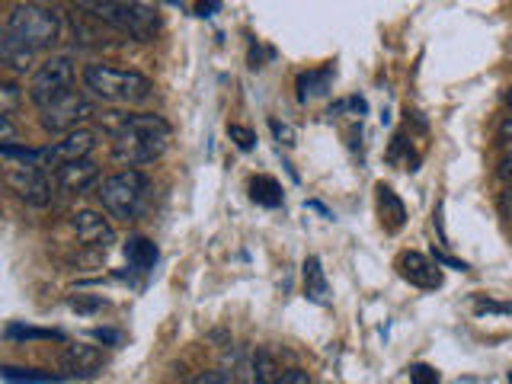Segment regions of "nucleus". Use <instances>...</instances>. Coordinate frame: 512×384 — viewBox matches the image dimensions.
Here are the masks:
<instances>
[{"label":"nucleus","mask_w":512,"mask_h":384,"mask_svg":"<svg viewBox=\"0 0 512 384\" xmlns=\"http://www.w3.org/2000/svg\"><path fill=\"white\" fill-rule=\"evenodd\" d=\"M0 141H4V144H16L13 116H7V112H0Z\"/></svg>","instance_id":"27"},{"label":"nucleus","mask_w":512,"mask_h":384,"mask_svg":"<svg viewBox=\"0 0 512 384\" xmlns=\"http://www.w3.org/2000/svg\"><path fill=\"white\" fill-rule=\"evenodd\" d=\"M7 189L13 192L16 199H23L26 205H48L52 199V189H48L45 170L29 167V164H7Z\"/></svg>","instance_id":"9"},{"label":"nucleus","mask_w":512,"mask_h":384,"mask_svg":"<svg viewBox=\"0 0 512 384\" xmlns=\"http://www.w3.org/2000/svg\"><path fill=\"white\" fill-rule=\"evenodd\" d=\"M228 138L237 144L240 151H253V144H256V135L250 132V128H244V125H228Z\"/></svg>","instance_id":"22"},{"label":"nucleus","mask_w":512,"mask_h":384,"mask_svg":"<svg viewBox=\"0 0 512 384\" xmlns=\"http://www.w3.org/2000/svg\"><path fill=\"white\" fill-rule=\"evenodd\" d=\"M397 272L400 279L423 288V292H436V288H442V269L436 260H429V256L416 253V250H407L397 256Z\"/></svg>","instance_id":"11"},{"label":"nucleus","mask_w":512,"mask_h":384,"mask_svg":"<svg viewBox=\"0 0 512 384\" xmlns=\"http://www.w3.org/2000/svg\"><path fill=\"white\" fill-rule=\"evenodd\" d=\"M39 112H42L39 122H42L45 132H52V135H71L87 119H93V103L87 100L84 93L74 90V93L61 96V100H55L52 106H45Z\"/></svg>","instance_id":"7"},{"label":"nucleus","mask_w":512,"mask_h":384,"mask_svg":"<svg viewBox=\"0 0 512 384\" xmlns=\"http://www.w3.org/2000/svg\"><path fill=\"white\" fill-rule=\"evenodd\" d=\"M71 308L74 311H100L103 308V298H84V295H77V298H71Z\"/></svg>","instance_id":"26"},{"label":"nucleus","mask_w":512,"mask_h":384,"mask_svg":"<svg viewBox=\"0 0 512 384\" xmlns=\"http://www.w3.org/2000/svg\"><path fill=\"white\" fill-rule=\"evenodd\" d=\"M71 228L80 244L90 250H109L116 244V228L100 212H90V208H80V212L71 215Z\"/></svg>","instance_id":"10"},{"label":"nucleus","mask_w":512,"mask_h":384,"mask_svg":"<svg viewBox=\"0 0 512 384\" xmlns=\"http://www.w3.org/2000/svg\"><path fill=\"white\" fill-rule=\"evenodd\" d=\"M500 141L503 144H512V112L503 119V125H500Z\"/></svg>","instance_id":"31"},{"label":"nucleus","mask_w":512,"mask_h":384,"mask_svg":"<svg viewBox=\"0 0 512 384\" xmlns=\"http://www.w3.org/2000/svg\"><path fill=\"white\" fill-rule=\"evenodd\" d=\"M378 212H381V221H384V228L388 231H397V228H404V218H407V208L404 202L397 199V192L391 186H378Z\"/></svg>","instance_id":"16"},{"label":"nucleus","mask_w":512,"mask_h":384,"mask_svg":"<svg viewBox=\"0 0 512 384\" xmlns=\"http://www.w3.org/2000/svg\"><path fill=\"white\" fill-rule=\"evenodd\" d=\"M500 205H503V212H506V215H512V186H509V189L503 192V199H500Z\"/></svg>","instance_id":"33"},{"label":"nucleus","mask_w":512,"mask_h":384,"mask_svg":"<svg viewBox=\"0 0 512 384\" xmlns=\"http://www.w3.org/2000/svg\"><path fill=\"white\" fill-rule=\"evenodd\" d=\"M96 340H103V343H119V333H112V330H96Z\"/></svg>","instance_id":"32"},{"label":"nucleus","mask_w":512,"mask_h":384,"mask_svg":"<svg viewBox=\"0 0 512 384\" xmlns=\"http://www.w3.org/2000/svg\"><path fill=\"white\" fill-rule=\"evenodd\" d=\"M74 4L96 16V20H103L106 26L125 32V36H132L138 42H154L157 29H160V20L151 7L138 4V0H74Z\"/></svg>","instance_id":"3"},{"label":"nucleus","mask_w":512,"mask_h":384,"mask_svg":"<svg viewBox=\"0 0 512 384\" xmlns=\"http://www.w3.org/2000/svg\"><path fill=\"white\" fill-rule=\"evenodd\" d=\"M96 199H100L103 212H109L112 218H135L138 208L144 202V173L128 167L106 176V180L96 186Z\"/></svg>","instance_id":"5"},{"label":"nucleus","mask_w":512,"mask_h":384,"mask_svg":"<svg viewBox=\"0 0 512 384\" xmlns=\"http://www.w3.org/2000/svg\"><path fill=\"white\" fill-rule=\"evenodd\" d=\"M276 384H311V378H308V372H301V368H288Z\"/></svg>","instance_id":"28"},{"label":"nucleus","mask_w":512,"mask_h":384,"mask_svg":"<svg viewBox=\"0 0 512 384\" xmlns=\"http://www.w3.org/2000/svg\"><path fill=\"white\" fill-rule=\"evenodd\" d=\"M170 148V125L154 112H138L119 122L112 135V157L125 167L154 164V160Z\"/></svg>","instance_id":"1"},{"label":"nucleus","mask_w":512,"mask_h":384,"mask_svg":"<svg viewBox=\"0 0 512 384\" xmlns=\"http://www.w3.org/2000/svg\"><path fill=\"white\" fill-rule=\"evenodd\" d=\"M196 384H231V378L221 372H205L202 378H196Z\"/></svg>","instance_id":"29"},{"label":"nucleus","mask_w":512,"mask_h":384,"mask_svg":"<svg viewBox=\"0 0 512 384\" xmlns=\"http://www.w3.org/2000/svg\"><path fill=\"white\" fill-rule=\"evenodd\" d=\"M304 295H308L314 304L330 301V282H327V272L320 266L317 256H308V260H304Z\"/></svg>","instance_id":"15"},{"label":"nucleus","mask_w":512,"mask_h":384,"mask_svg":"<svg viewBox=\"0 0 512 384\" xmlns=\"http://www.w3.org/2000/svg\"><path fill=\"white\" fill-rule=\"evenodd\" d=\"M218 7H221V0H199V4H196V13H199V16H215Z\"/></svg>","instance_id":"30"},{"label":"nucleus","mask_w":512,"mask_h":384,"mask_svg":"<svg viewBox=\"0 0 512 384\" xmlns=\"http://www.w3.org/2000/svg\"><path fill=\"white\" fill-rule=\"evenodd\" d=\"M74 93V64L71 58L64 55H55L42 61L36 74H32L29 80V100L36 103L39 109L52 106L55 100H61V96Z\"/></svg>","instance_id":"6"},{"label":"nucleus","mask_w":512,"mask_h":384,"mask_svg":"<svg viewBox=\"0 0 512 384\" xmlns=\"http://www.w3.org/2000/svg\"><path fill=\"white\" fill-rule=\"evenodd\" d=\"M509 384H512V372H509Z\"/></svg>","instance_id":"35"},{"label":"nucleus","mask_w":512,"mask_h":384,"mask_svg":"<svg viewBox=\"0 0 512 384\" xmlns=\"http://www.w3.org/2000/svg\"><path fill=\"white\" fill-rule=\"evenodd\" d=\"M410 381L413 384H439V372L432 365H413L410 368Z\"/></svg>","instance_id":"24"},{"label":"nucleus","mask_w":512,"mask_h":384,"mask_svg":"<svg viewBox=\"0 0 512 384\" xmlns=\"http://www.w3.org/2000/svg\"><path fill=\"white\" fill-rule=\"evenodd\" d=\"M84 87L100 96L103 103H116V106H132L144 103L151 96L154 84L138 71H125V68H112V64H87L84 68Z\"/></svg>","instance_id":"4"},{"label":"nucleus","mask_w":512,"mask_h":384,"mask_svg":"<svg viewBox=\"0 0 512 384\" xmlns=\"http://www.w3.org/2000/svg\"><path fill=\"white\" fill-rule=\"evenodd\" d=\"M4 381L7 384H58V375H42L32 372V368H4Z\"/></svg>","instance_id":"20"},{"label":"nucleus","mask_w":512,"mask_h":384,"mask_svg":"<svg viewBox=\"0 0 512 384\" xmlns=\"http://www.w3.org/2000/svg\"><path fill=\"white\" fill-rule=\"evenodd\" d=\"M16 103H20V90H16L13 84H4V87H0V112H7V116H13Z\"/></svg>","instance_id":"25"},{"label":"nucleus","mask_w":512,"mask_h":384,"mask_svg":"<svg viewBox=\"0 0 512 384\" xmlns=\"http://www.w3.org/2000/svg\"><path fill=\"white\" fill-rule=\"evenodd\" d=\"M327 87H330V71H311V74H301L298 77V96H301V103H308L311 96L327 93Z\"/></svg>","instance_id":"18"},{"label":"nucleus","mask_w":512,"mask_h":384,"mask_svg":"<svg viewBox=\"0 0 512 384\" xmlns=\"http://www.w3.org/2000/svg\"><path fill=\"white\" fill-rule=\"evenodd\" d=\"M269 128H272V135H276L279 144H285V148H295L298 135H295V128H292V125H288V122H279V119H269Z\"/></svg>","instance_id":"23"},{"label":"nucleus","mask_w":512,"mask_h":384,"mask_svg":"<svg viewBox=\"0 0 512 384\" xmlns=\"http://www.w3.org/2000/svg\"><path fill=\"white\" fill-rule=\"evenodd\" d=\"M125 263L132 266L135 272L154 269V263H157V244H154V240H148V237H141V234L128 237L125 240Z\"/></svg>","instance_id":"14"},{"label":"nucleus","mask_w":512,"mask_h":384,"mask_svg":"<svg viewBox=\"0 0 512 384\" xmlns=\"http://www.w3.org/2000/svg\"><path fill=\"white\" fill-rule=\"evenodd\" d=\"M282 378L279 362L269 356V352H256L253 356V381L256 384H276Z\"/></svg>","instance_id":"19"},{"label":"nucleus","mask_w":512,"mask_h":384,"mask_svg":"<svg viewBox=\"0 0 512 384\" xmlns=\"http://www.w3.org/2000/svg\"><path fill=\"white\" fill-rule=\"evenodd\" d=\"M500 173L506 176V180H512V154H509V157L503 160V167H500Z\"/></svg>","instance_id":"34"},{"label":"nucleus","mask_w":512,"mask_h":384,"mask_svg":"<svg viewBox=\"0 0 512 384\" xmlns=\"http://www.w3.org/2000/svg\"><path fill=\"white\" fill-rule=\"evenodd\" d=\"M93 148H96V135L90 132V128H77V132L64 135L61 141H52L48 148H39V167L58 170L64 164H74V160L90 157Z\"/></svg>","instance_id":"8"},{"label":"nucleus","mask_w":512,"mask_h":384,"mask_svg":"<svg viewBox=\"0 0 512 384\" xmlns=\"http://www.w3.org/2000/svg\"><path fill=\"white\" fill-rule=\"evenodd\" d=\"M61 36V20L55 10H48L42 4H16L10 7L7 20H4V39L0 45L7 48H23V52H42V48H52Z\"/></svg>","instance_id":"2"},{"label":"nucleus","mask_w":512,"mask_h":384,"mask_svg":"<svg viewBox=\"0 0 512 384\" xmlns=\"http://www.w3.org/2000/svg\"><path fill=\"white\" fill-rule=\"evenodd\" d=\"M61 368L68 378H96L103 372V352L96 346H87V343L68 346L61 356Z\"/></svg>","instance_id":"12"},{"label":"nucleus","mask_w":512,"mask_h":384,"mask_svg":"<svg viewBox=\"0 0 512 384\" xmlns=\"http://www.w3.org/2000/svg\"><path fill=\"white\" fill-rule=\"evenodd\" d=\"M96 180H100V167H96L90 157L74 160V164H64L55 170V186L61 192H74V196L87 192Z\"/></svg>","instance_id":"13"},{"label":"nucleus","mask_w":512,"mask_h":384,"mask_svg":"<svg viewBox=\"0 0 512 384\" xmlns=\"http://www.w3.org/2000/svg\"><path fill=\"white\" fill-rule=\"evenodd\" d=\"M250 199L256 205L279 208L282 205V186L272 180V176H253V180H250Z\"/></svg>","instance_id":"17"},{"label":"nucleus","mask_w":512,"mask_h":384,"mask_svg":"<svg viewBox=\"0 0 512 384\" xmlns=\"http://www.w3.org/2000/svg\"><path fill=\"white\" fill-rule=\"evenodd\" d=\"M7 336L10 340H16V336H23V340H61V336L52 330H36V327H20V324L7 327Z\"/></svg>","instance_id":"21"}]
</instances>
